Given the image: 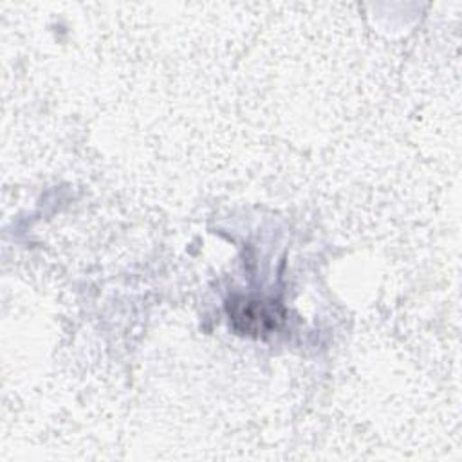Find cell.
<instances>
[{
  "label": "cell",
  "instance_id": "obj_1",
  "mask_svg": "<svg viewBox=\"0 0 462 462\" xmlns=\"http://www.w3.org/2000/svg\"><path fill=\"white\" fill-rule=\"evenodd\" d=\"M227 314L233 328L247 336L273 334L285 318L282 307L276 301L244 296L227 301Z\"/></svg>",
  "mask_w": 462,
  "mask_h": 462
}]
</instances>
